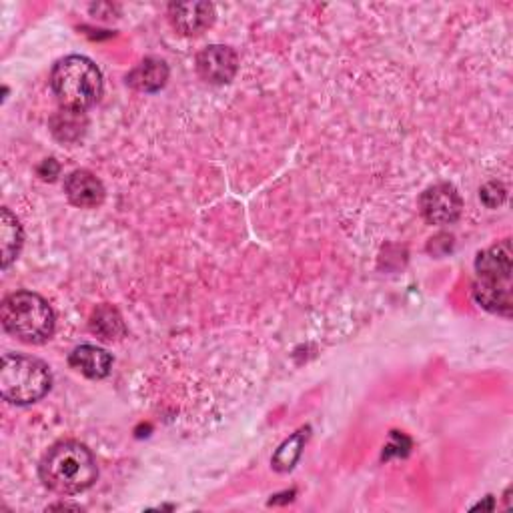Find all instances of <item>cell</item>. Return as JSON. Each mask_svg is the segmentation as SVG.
Segmentation results:
<instances>
[{"mask_svg":"<svg viewBox=\"0 0 513 513\" xmlns=\"http://www.w3.org/2000/svg\"><path fill=\"white\" fill-rule=\"evenodd\" d=\"M41 481L59 495H77L95 485L99 467L93 451L81 441H59L39 463Z\"/></svg>","mask_w":513,"mask_h":513,"instance_id":"obj_1","label":"cell"},{"mask_svg":"<svg viewBox=\"0 0 513 513\" xmlns=\"http://www.w3.org/2000/svg\"><path fill=\"white\" fill-rule=\"evenodd\" d=\"M51 89L61 109L85 113L95 107L103 95V75L91 59L71 55L53 67Z\"/></svg>","mask_w":513,"mask_h":513,"instance_id":"obj_2","label":"cell"},{"mask_svg":"<svg viewBox=\"0 0 513 513\" xmlns=\"http://www.w3.org/2000/svg\"><path fill=\"white\" fill-rule=\"evenodd\" d=\"M0 321L9 335L29 345H41L55 333V311L33 291L11 293L0 307Z\"/></svg>","mask_w":513,"mask_h":513,"instance_id":"obj_3","label":"cell"},{"mask_svg":"<svg viewBox=\"0 0 513 513\" xmlns=\"http://www.w3.org/2000/svg\"><path fill=\"white\" fill-rule=\"evenodd\" d=\"M53 387L49 365L31 355L7 353L0 365V395L13 405H33Z\"/></svg>","mask_w":513,"mask_h":513,"instance_id":"obj_4","label":"cell"},{"mask_svg":"<svg viewBox=\"0 0 513 513\" xmlns=\"http://www.w3.org/2000/svg\"><path fill=\"white\" fill-rule=\"evenodd\" d=\"M419 211L429 225H451L461 217L463 201L449 183H437L419 197Z\"/></svg>","mask_w":513,"mask_h":513,"instance_id":"obj_5","label":"cell"},{"mask_svg":"<svg viewBox=\"0 0 513 513\" xmlns=\"http://www.w3.org/2000/svg\"><path fill=\"white\" fill-rule=\"evenodd\" d=\"M239 57L231 47L211 45L197 55V73L211 85H227L235 79Z\"/></svg>","mask_w":513,"mask_h":513,"instance_id":"obj_6","label":"cell"},{"mask_svg":"<svg viewBox=\"0 0 513 513\" xmlns=\"http://www.w3.org/2000/svg\"><path fill=\"white\" fill-rule=\"evenodd\" d=\"M67 199L79 209H97L105 201V185L87 169L73 171L65 181Z\"/></svg>","mask_w":513,"mask_h":513,"instance_id":"obj_7","label":"cell"},{"mask_svg":"<svg viewBox=\"0 0 513 513\" xmlns=\"http://www.w3.org/2000/svg\"><path fill=\"white\" fill-rule=\"evenodd\" d=\"M479 281L511 283V243L509 239L481 251L475 259Z\"/></svg>","mask_w":513,"mask_h":513,"instance_id":"obj_8","label":"cell"},{"mask_svg":"<svg viewBox=\"0 0 513 513\" xmlns=\"http://www.w3.org/2000/svg\"><path fill=\"white\" fill-rule=\"evenodd\" d=\"M169 19L173 27L185 37H197L207 31L215 21V7L211 3L171 5Z\"/></svg>","mask_w":513,"mask_h":513,"instance_id":"obj_9","label":"cell"},{"mask_svg":"<svg viewBox=\"0 0 513 513\" xmlns=\"http://www.w3.org/2000/svg\"><path fill=\"white\" fill-rule=\"evenodd\" d=\"M69 365L89 379H103L111 373L113 355L97 345H79L71 353Z\"/></svg>","mask_w":513,"mask_h":513,"instance_id":"obj_10","label":"cell"},{"mask_svg":"<svg viewBox=\"0 0 513 513\" xmlns=\"http://www.w3.org/2000/svg\"><path fill=\"white\" fill-rule=\"evenodd\" d=\"M169 81V67L163 59L147 57L127 77V85L141 93H155Z\"/></svg>","mask_w":513,"mask_h":513,"instance_id":"obj_11","label":"cell"},{"mask_svg":"<svg viewBox=\"0 0 513 513\" xmlns=\"http://www.w3.org/2000/svg\"><path fill=\"white\" fill-rule=\"evenodd\" d=\"M473 295L475 301L497 315L509 317L511 313V283H489V281H479L473 285Z\"/></svg>","mask_w":513,"mask_h":513,"instance_id":"obj_12","label":"cell"},{"mask_svg":"<svg viewBox=\"0 0 513 513\" xmlns=\"http://www.w3.org/2000/svg\"><path fill=\"white\" fill-rule=\"evenodd\" d=\"M25 243L19 219L5 207L0 211V249H3V267L7 269L21 253Z\"/></svg>","mask_w":513,"mask_h":513,"instance_id":"obj_13","label":"cell"},{"mask_svg":"<svg viewBox=\"0 0 513 513\" xmlns=\"http://www.w3.org/2000/svg\"><path fill=\"white\" fill-rule=\"evenodd\" d=\"M91 331L103 341H119L127 335L125 321L113 305H101L93 311Z\"/></svg>","mask_w":513,"mask_h":513,"instance_id":"obj_14","label":"cell"},{"mask_svg":"<svg viewBox=\"0 0 513 513\" xmlns=\"http://www.w3.org/2000/svg\"><path fill=\"white\" fill-rule=\"evenodd\" d=\"M307 433L309 429H301L297 431L295 435H291L289 439H285L279 449L275 451L271 463L277 471H289L295 467V463L299 461L301 453H303V447H305V441H307Z\"/></svg>","mask_w":513,"mask_h":513,"instance_id":"obj_15","label":"cell"},{"mask_svg":"<svg viewBox=\"0 0 513 513\" xmlns=\"http://www.w3.org/2000/svg\"><path fill=\"white\" fill-rule=\"evenodd\" d=\"M53 133L61 139V141H75L83 135V127H81V113H73V111H61L55 119H53Z\"/></svg>","mask_w":513,"mask_h":513,"instance_id":"obj_16","label":"cell"},{"mask_svg":"<svg viewBox=\"0 0 513 513\" xmlns=\"http://www.w3.org/2000/svg\"><path fill=\"white\" fill-rule=\"evenodd\" d=\"M479 197H481V201H483L489 209H495V207H499V205L505 201V187H503L501 183H497V181H491V183H487V185L481 187Z\"/></svg>","mask_w":513,"mask_h":513,"instance_id":"obj_17","label":"cell"}]
</instances>
